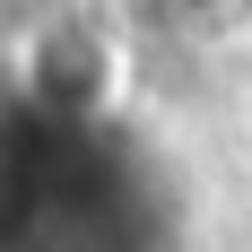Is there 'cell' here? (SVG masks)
<instances>
[{
  "label": "cell",
  "mask_w": 252,
  "mask_h": 252,
  "mask_svg": "<svg viewBox=\"0 0 252 252\" xmlns=\"http://www.w3.org/2000/svg\"><path fill=\"white\" fill-rule=\"evenodd\" d=\"M26 96L52 104V113H96L113 96V44H104L87 18H61L26 44Z\"/></svg>",
  "instance_id": "6da1fadb"
}]
</instances>
